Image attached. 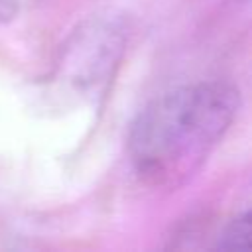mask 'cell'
Returning a JSON list of instances; mask_svg holds the SVG:
<instances>
[{"label": "cell", "mask_w": 252, "mask_h": 252, "mask_svg": "<svg viewBox=\"0 0 252 252\" xmlns=\"http://www.w3.org/2000/svg\"><path fill=\"white\" fill-rule=\"evenodd\" d=\"M18 10V0H0V20H10Z\"/></svg>", "instance_id": "4"}, {"label": "cell", "mask_w": 252, "mask_h": 252, "mask_svg": "<svg viewBox=\"0 0 252 252\" xmlns=\"http://www.w3.org/2000/svg\"><path fill=\"white\" fill-rule=\"evenodd\" d=\"M217 248H252V209L238 215L219 234Z\"/></svg>", "instance_id": "3"}, {"label": "cell", "mask_w": 252, "mask_h": 252, "mask_svg": "<svg viewBox=\"0 0 252 252\" xmlns=\"http://www.w3.org/2000/svg\"><path fill=\"white\" fill-rule=\"evenodd\" d=\"M238 104V91L226 81H197L156 96L128 134L136 177L152 189L187 183L230 130Z\"/></svg>", "instance_id": "1"}, {"label": "cell", "mask_w": 252, "mask_h": 252, "mask_svg": "<svg viewBox=\"0 0 252 252\" xmlns=\"http://www.w3.org/2000/svg\"><path fill=\"white\" fill-rule=\"evenodd\" d=\"M122 33L110 22H94L79 30L61 61L63 77L83 91H96L122 51Z\"/></svg>", "instance_id": "2"}]
</instances>
